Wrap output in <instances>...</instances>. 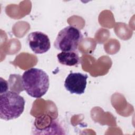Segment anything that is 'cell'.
I'll use <instances>...</instances> for the list:
<instances>
[{
  "instance_id": "1",
  "label": "cell",
  "mask_w": 135,
  "mask_h": 135,
  "mask_svg": "<svg viewBox=\"0 0 135 135\" xmlns=\"http://www.w3.org/2000/svg\"><path fill=\"white\" fill-rule=\"evenodd\" d=\"M21 82L27 94L35 98L42 97L47 92L50 86L48 74L43 70L35 68L24 71Z\"/></svg>"
},
{
  "instance_id": "2",
  "label": "cell",
  "mask_w": 135,
  "mask_h": 135,
  "mask_svg": "<svg viewBox=\"0 0 135 135\" xmlns=\"http://www.w3.org/2000/svg\"><path fill=\"white\" fill-rule=\"evenodd\" d=\"M25 101L14 91H7L0 94V118L8 121L18 118L23 112Z\"/></svg>"
},
{
  "instance_id": "3",
  "label": "cell",
  "mask_w": 135,
  "mask_h": 135,
  "mask_svg": "<svg viewBox=\"0 0 135 135\" xmlns=\"http://www.w3.org/2000/svg\"><path fill=\"white\" fill-rule=\"evenodd\" d=\"M83 38L81 31L77 27L69 25L58 33L54 42V47L61 52L78 51V48Z\"/></svg>"
},
{
  "instance_id": "4",
  "label": "cell",
  "mask_w": 135,
  "mask_h": 135,
  "mask_svg": "<svg viewBox=\"0 0 135 135\" xmlns=\"http://www.w3.org/2000/svg\"><path fill=\"white\" fill-rule=\"evenodd\" d=\"M62 131L60 124L47 114L36 118L32 127L33 133L37 132L35 134H65Z\"/></svg>"
},
{
  "instance_id": "5",
  "label": "cell",
  "mask_w": 135,
  "mask_h": 135,
  "mask_svg": "<svg viewBox=\"0 0 135 135\" xmlns=\"http://www.w3.org/2000/svg\"><path fill=\"white\" fill-rule=\"evenodd\" d=\"M26 42L31 50L35 54L45 53L51 47L49 36L40 31L30 33L27 37Z\"/></svg>"
},
{
  "instance_id": "6",
  "label": "cell",
  "mask_w": 135,
  "mask_h": 135,
  "mask_svg": "<svg viewBox=\"0 0 135 135\" xmlns=\"http://www.w3.org/2000/svg\"><path fill=\"white\" fill-rule=\"evenodd\" d=\"M88 78L86 74L70 72L65 80L64 87L71 94H83L86 89Z\"/></svg>"
},
{
  "instance_id": "7",
  "label": "cell",
  "mask_w": 135,
  "mask_h": 135,
  "mask_svg": "<svg viewBox=\"0 0 135 135\" xmlns=\"http://www.w3.org/2000/svg\"><path fill=\"white\" fill-rule=\"evenodd\" d=\"M59 62L66 66H75L81 63V59L78 51L61 52L57 54Z\"/></svg>"
}]
</instances>
